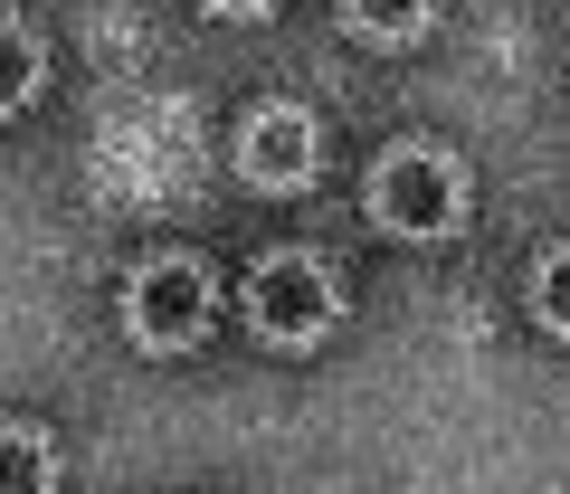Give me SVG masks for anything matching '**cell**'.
<instances>
[{
    "label": "cell",
    "mask_w": 570,
    "mask_h": 494,
    "mask_svg": "<svg viewBox=\"0 0 570 494\" xmlns=\"http://www.w3.org/2000/svg\"><path fill=\"white\" fill-rule=\"evenodd\" d=\"M39 86H48V48H39V29L0 10V115H20Z\"/></svg>",
    "instance_id": "8992f818"
},
{
    "label": "cell",
    "mask_w": 570,
    "mask_h": 494,
    "mask_svg": "<svg viewBox=\"0 0 570 494\" xmlns=\"http://www.w3.org/2000/svg\"><path fill=\"white\" fill-rule=\"evenodd\" d=\"M532 314H542V333L570 343V247H551L542 267H532Z\"/></svg>",
    "instance_id": "ba28073f"
},
{
    "label": "cell",
    "mask_w": 570,
    "mask_h": 494,
    "mask_svg": "<svg viewBox=\"0 0 570 494\" xmlns=\"http://www.w3.org/2000/svg\"><path fill=\"white\" fill-rule=\"evenodd\" d=\"M428 20H438V0H343V29L371 48H409L428 39Z\"/></svg>",
    "instance_id": "52a82bcc"
},
{
    "label": "cell",
    "mask_w": 570,
    "mask_h": 494,
    "mask_svg": "<svg viewBox=\"0 0 570 494\" xmlns=\"http://www.w3.org/2000/svg\"><path fill=\"white\" fill-rule=\"evenodd\" d=\"M371 219H381L390 238H448V228L466 219V162L438 152V144L381 152V171H371Z\"/></svg>",
    "instance_id": "7a4b0ae2"
},
{
    "label": "cell",
    "mask_w": 570,
    "mask_h": 494,
    "mask_svg": "<svg viewBox=\"0 0 570 494\" xmlns=\"http://www.w3.org/2000/svg\"><path fill=\"white\" fill-rule=\"evenodd\" d=\"M209 324H219V286H209L200 257H142L124 276V333L142 352H190L209 343Z\"/></svg>",
    "instance_id": "3957f363"
},
{
    "label": "cell",
    "mask_w": 570,
    "mask_h": 494,
    "mask_svg": "<svg viewBox=\"0 0 570 494\" xmlns=\"http://www.w3.org/2000/svg\"><path fill=\"white\" fill-rule=\"evenodd\" d=\"M238 171L257 190H305L314 171H324V134H314L305 105H257V115L238 124Z\"/></svg>",
    "instance_id": "277c9868"
},
{
    "label": "cell",
    "mask_w": 570,
    "mask_h": 494,
    "mask_svg": "<svg viewBox=\"0 0 570 494\" xmlns=\"http://www.w3.org/2000/svg\"><path fill=\"white\" fill-rule=\"evenodd\" d=\"M247 324H257V343H276V352H314L333 324H343V286H333L324 257L276 247V257H257V276H247Z\"/></svg>",
    "instance_id": "6da1fadb"
},
{
    "label": "cell",
    "mask_w": 570,
    "mask_h": 494,
    "mask_svg": "<svg viewBox=\"0 0 570 494\" xmlns=\"http://www.w3.org/2000/svg\"><path fill=\"white\" fill-rule=\"evenodd\" d=\"M200 10H219V20H266L276 0H200Z\"/></svg>",
    "instance_id": "9c48e42d"
},
{
    "label": "cell",
    "mask_w": 570,
    "mask_h": 494,
    "mask_svg": "<svg viewBox=\"0 0 570 494\" xmlns=\"http://www.w3.org/2000/svg\"><path fill=\"white\" fill-rule=\"evenodd\" d=\"M0 494H58V447L29 418H0Z\"/></svg>",
    "instance_id": "5b68a950"
}]
</instances>
